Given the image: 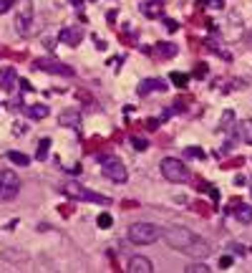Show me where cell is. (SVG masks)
<instances>
[{
    "mask_svg": "<svg viewBox=\"0 0 252 273\" xmlns=\"http://www.w3.org/2000/svg\"><path fill=\"white\" fill-rule=\"evenodd\" d=\"M187 271H189V273H204V271H209V268H207V266H202V263H194V266H189Z\"/></svg>",
    "mask_w": 252,
    "mask_h": 273,
    "instance_id": "obj_25",
    "label": "cell"
},
{
    "mask_svg": "<svg viewBox=\"0 0 252 273\" xmlns=\"http://www.w3.org/2000/svg\"><path fill=\"white\" fill-rule=\"evenodd\" d=\"M101 170H104V175H106L109 180H114V182H126V167H124V162H121L119 157H104V160H101Z\"/></svg>",
    "mask_w": 252,
    "mask_h": 273,
    "instance_id": "obj_6",
    "label": "cell"
},
{
    "mask_svg": "<svg viewBox=\"0 0 252 273\" xmlns=\"http://www.w3.org/2000/svg\"><path fill=\"white\" fill-rule=\"evenodd\" d=\"M58 38H61L66 46H78V43L83 41V28H78V25H68V28H63V30L58 33Z\"/></svg>",
    "mask_w": 252,
    "mask_h": 273,
    "instance_id": "obj_9",
    "label": "cell"
},
{
    "mask_svg": "<svg viewBox=\"0 0 252 273\" xmlns=\"http://www.w3.org/2000/svg\"><path fill=\"white\" fill-rule=\"evenodd\" d=\"M20 190V177L13 170H0V198L13 200Z\"/></svg>",
    "mask_w": 252,
    "mask_h": 273,
    "instance_id": "obj_5",
    "label": "cell"
},
{
    "mask_svg": "<svg viewBox=\"0 0 252 273\" xmlns=\"http://www.w3.org/2000/svg\"><path fill=\"white\" fill-rule=\"evenodd\" d=\"M237 220L240 223H250L252 220V208H240L237 210Z\"/></svg>",
    "mask_w": 252,
    "mask_h": 273,
    "instance_id": "obj_18",
    "label": "cell"
},
{
    "mask_svg": "<svg viewBox=\"0 0 252 273\" xmlns=\"http://www.w3.org/2000/svg\"><path fill=\"white\" fill-rule=\"evenodd\" d=\"M96 223H99V228H111V223H114V220H111V215H109V213H101V215L96 218Z\"/></svg>",
    "mask_w": 252,
    "mask_h": 273,
    "instance_id": "obj_19",
    "label": "cell"
},
{
    "mask_svg": "<svg viewBox=\"0 0 252 273\" xmlns=\"http://www.w3.org/2000/svg\"><path fill=\"white\" fill-rule=\"evenodd\" d=\"M131 144H134V149H139V152H144V149L149 147V144H146L144 139H139V137H134V139H131Z\"/></svg>",
    "mask_w": 252,
    "mask_h": 273,
    "instance_id": "obj_23",
    "label": "cell"
},
{
    "mask_svg": "<svg viewBox=\"0 0 252 273\" xmlns=\"http://www.w3.org/2000/svg\"><path fill=\"white\" fill-rule=\"evenodd\" d=\"M48 147H51V139H40V142H38V154H35V157H38V160H46Z\"/></svg>",
    "mask_w": 252,
    "mask_h": 273,
    "instance_id": "obj_16",
    "label": "cell"
},
{
    "mask_svg": "<svg viewBox=\"0 0 252 273\" xmlns=\"http://www.w3.org/2000/svg\"><path fill=\"white\" fill-rule=\"evenodd\" d=\"M159 238H161V233H159V228L151 225V223H134V225L129 228V241L136 243V246H149V243H154V241H159Z\"/></svg>",
    "mask_w": 252,
    "mask_h": 273,
    "instance_id": "obj_2",
    "label": "cell"
},
{
    "mask_svg": "<svg viewBox=\"0 0 252 273\" xmlns=\"http://www.w3.org/2000/svg\"><path fill=\"white\" fill-rule=\"evenodd\" d=\"M63 192L68 195V198H73V200H89V203H99V205H109V203H111V198H106V195H99V192H94V190H86V187L78 185V182H66V185H63Z\"/></svg>",
    "mask_w": 252,
    "mask_h": 273,
    "instance_id": "obj_3",
    "label": "cell"
},
{
    "mask_svg": "<svg viewBox=\"0 0 252 273\" xmlns=\"http://www.w3.org/2000/svg\"><path fill=\"white\" fill-rule=\"evenodd\" d=\"M159 5H161V0H151L149 8L144 5V13H146V15H156V13H159Z\"/></svg>",
    "mask_w": 252,
    "mask_h": 273,
    "instance_id": "obj_20",
    "label": "cell"
},
{
    "mask_svg": "<svg viewBox=\"0 0 252 273\" xmlns=\"http://www.w3.org/2000/svg\"><path fill=\"white\" fill-rule=\"evenodd\" d=\"M240 134H242V139H245V142H250V144H252V122H245V124L240 127Z\"/></svg>",
    "mask_w": 252,
    "mask_h": 273,
    "instance_id": "obj_17",
    "label": "cell"
},
{
    "mask_svg": "<svg viewBox=\"0 0 252 273\" xmlns=\"http://www.w3.org/2000/svg\"><path fill=\"white\" fill-rule=\"evenodd\" d=\"M13 81H15V71L8 68L5 73H0V86L3 89H13Z\"/></svg>",
    "mask_w": 252,
    "mask_h": 273,
    "instance_id": "obj_15",
    "label": "cell"
},
{
    "mask_svg": "<svg viewBox=\"0 0 252 273\" xmlns=\"http://www.w3.org/2000/svg\"><path fill=\"white\" fill-rule=\"evenodd\" d=\"M129 271H131V273H151L154 268H151V261H149V258L134 256V258L129 261Z\"/></svg>",
    "mask_w": 252,
    "mask_h": 273,
    "instance_id": "obj_10",
    "label": "cell"
},
{
    "mask_svg": "<svg viewBox=\"0 0 252 273\" xmlns=\"http://www.w3.org/2000/svg\"><path fill=\"white\" fill-rule=\"evenodd\" d=\"M230 263H232V258H222V263H220V266L227 271V268H230Z\"/></svg>",
    "mask_w": 252,
    "mask_h": 273,
    "instance_id": "obj_26",
    "label": "cell"
},
{
    "mask_svg": "<svg viewBox=\"0 0 252 273\" xmlns=\"http://www.w3.org/2000/svg\"><path fill=\"white\" fill-rule=\"evenodd\" d=\"M164 243H169L174 251L179 253H187L192 258H209L212 256V246H209L207 241H202L199 236H194L192 230L187 228H169V230H164Z\"/></svg>",
    "mask_w": 252,
    "mask_h": 273,
    "instance_id": "obj_1",
    "label": "cell"
},
{
    "mask_svg": "<svg viewBox=\"0 0 252 273\" xmlns=\"http://www.w3.org/2000/svg\"><path fill=\"white\" fill-rule=\"evenodd\" d=\"M159 46H161L159 51H161L164 56H174V53H177V48H172V43H159Z\"/></svg>",
    "mask_w": 252,
    "mask_h": 273,
    "instance_id": "obj_22",
    "label": "cell"
},
{
    "mask_svg": "<svg viewBox=\"0 0 252 273\" xmlns=\"http://www.w3.org/2000/svg\"><path fill=\"white\" fill-rule=\"evenodd\" d=\"M8 160L13 165H20V167H28V162H30V157H28V154H23V152H8Z\"/></svg>",
    "mask_w": 252,
    "mask_h": 273,
    "instance_id": "obj_14",
    "label": "cell"
},
{
    "mask_svg": "<svg viewBox=\"0 0 252 273\" xmlns=\"http://www.w3.org/2000/svg\"><path fill=\"white\" fill-rule=\"evenodd\" d=\"M172 81H174L177 86H187V76H184V73H172Z\"/></svg>",
    "mask_w": 252,
    "mask_h": 273,
    "instance_id": "obj_21",
    "label": "cell"
},
{
    "mask_svg": "<svg viewBox=\"0 0 252 273\" xmlns=\"http://www.w3.org/2000/svg\"><path fill=\"white\" fill-rule=\"evenodd\" d=\"M15 5V0H0V13H5V10H10Z\"/></svg>",
    "mask_w": 252,
    "mask_h": 273,
    "instance_id": "obj_24",
    "label": "cell"
},
{
    "mask_svg": "<svg viewBox=\"0 0 252 273\" xmlns=\"http://www.w3.org/2000/svg\"><path fill=\"white\" fill-rule=\"evenodd\" d=\"M164 89V81H159V79H149V81H144L141 84V94H149V91H161Z\"/></svg>",
    "mask_w": 252,
    "mask_h": 273,
    "instance_id": "obj_13",
    "label": "cell"
},
{
    "mask_svg": "<svg viewBox=\"0 0 252 273\" xmlns=\"http://www.w3.org/2000/svg\"><path fill=\"white\" fill-rule=\"evenodd\" d=\"M30 23H33V8H30V3L25 0L20 13L15 15V30H18V35H30L33 33V25Z\"/></svg>",
    "mask_w": 252,
    "mask_h": 273,
    "instance_id": "obj_7",
    "label": "cell"
},
{
    "mask_svg": "<svg viewBox=\"0 0 252 273\" xmlns=\"http://www.w3.org/2000/svg\"><path fill=\"white\" fill-rule=\"evenodd\" d=\"M28 116H30V119H46V116H48V106L33 104V106H28Z\"/></svg>",
    "mask_w": 252,
    "mask_h": 273,
    "instance_id": "obj_12",
    "label": "cell"
},
{
    "mask_svg": "<svg viewBox=\"0 0 252 273\" xmlns=\"http://www.w3.org/2000/svg\"><path fill=\"white\" fill-rule=\"evenodd\" d=\"M61 124L63 127H71V129H78L81 127V114L78 111H63L61 114Z\"/></svg>",
    "mask_w": 252,
    "mask_h": 273,
    "instance_id": "obj_11",
    "label": "cell"
},
{
    "mask_svg": "<svg viewBox=\"0 0 252 273\" xmlns=\"http://www.w3.org/2000/svg\"><path fill=\"white\" fill-rule=\"evenodd\" d=\"M161 175L169 180V182H184V180L189 177V170H187V165H184L182 160L166 157V160L161 162Z\"/></svg>",
    "mask_w": 252,
    "mask_h": 273,
    "instance_id": "obj_4",
    "label": "cell"
},
{
    "mask_svg": "<svg viewBox=\"0 0 252 273\" xmlns=\"http://www.w3.org/2000/svg\"><path fill=\"white\" fill-rule=\"evenodd\" d=\"M35 68L48 71V73H58V76H73V68L71 66H63V63L53 61V58H38L35 61Z\"/></svg>",
    "mask_w": 252,
    "mask_h": 273,
    "instance_id": "obj_8",
    "label": "cell"
}]
</instances>
